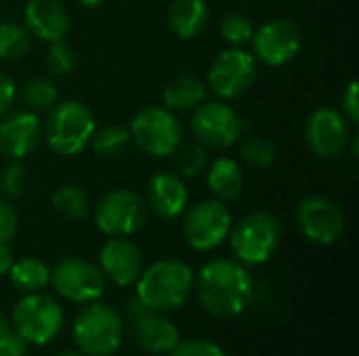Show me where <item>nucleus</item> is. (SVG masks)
<instances>
[{
	"instance_id": "nucleus-1",
	"label": "nucleus",
	"mask_w": 359,
	"mask_h": 356,
	"mask_svg": "<svg viewBox=\"0 0 359 356\" xmlns=\"http://www.w3.org/2000/svg\"><path fill=\"white\" fill-rule=\"evenodd\" d=\"M194 290L206 313L217 319H233L252 302L255 281L242 262L215 258L194 277Z\"/></svg>"
},
{
	"instance_id": "nucleus-2",
	"label": "nucleus",
	"mask_w": 359,
	"mask_h": 356,
	"mask_svg": "<svg viewBox=\"0 0 359 356\" xmlns=\"http://www.w3.org/2000/svg\"><path fill=\"white\" fill-rule=\"evenodd\" d=\"M194 271L189 264L172 258L158 260L143 269L135 283L137 300L151 311L172 313L187 304L194 292Z\"/></svg>"
},
{
	"instance_id": "nucleus-3",
	"label": "nucleus",
	"mask_w": 359,
	"mask_h": 356,
	"mask_svg": "<svg viewBox=\"0 0 359 356\" xmlns=\"http://www.w3.org/2000/svg\"><path fill=\"white\" fill-rule=\"evenodd\" d=\"M95 115L82 101H63L50 107L42 124L46 145L63 157H74L90 145L95 134Z\"/></svg>"
},
{
	"instance_id": "nucleus-4",
	"label": "nucleus",
	"mask_w": 359,
	"mask_h": 356,
	"mask_svg": "<svg viewBox=\"0 0 359 356\" xmlns=\"http://www.w3.org/2000/svg\"><path fill=\"white\" fill-rule=\"evenodd\" d=\"M72 338L86 356H111L122 344L124 319L111 304L88 302L74 319Z\"/></svg>"
},
{
	"instance_id": "nucleus-5",
	"label": "nucleus",
	"mask_w": 359,
	"mask_h": 356,
	"mask_svg": "<svg viewBox=\"0 0 359 356\" xmlns=\"http://www.w3.org/2000/svg\"><path fill=\"white\" fill-rule=\"evenodd\" d=\"M227 239L238 262L244 266L265 264L280 248L282 222L273 212H250L236 227H231Z\"/></svg>"
},
{
	"instance_id": "nucleus-6",
	"label": "nucleus",
	"mask_w": 359,
	"mask_h": 356,
	"mask_svg": "<svg viewBox=\"0 0 359 356\" xmlns=\"http://www.w3.org/2000/svg\"><path fill=\"white\" fill-rule=\"evenodd\" d=\"M133 143L151 157H172L183 143V124L164 105H149L135 113L128 126Z\"/></svg>"
},
{
	"instance_id": "nucleus-7",
	"label": "nucleus",
	"mask_w": 359,
	"mask_h": 356,
	"mask_svg": "<svg viewBox=\"0 0 359 356\" xmlns=\"http://www.w3.org/2000/svg\"><path fill=\"white\" fill-rule=\"evenodd\" d=\"M11 323L25 344L44 346L59 336L63 327V308L53 296L42 292L23 294L13 306Z\"/></svg>"
},
{
	"instance_id": "nucleus-8",
	"label": "nucleus",
	"mask_w": 359,
	"mask_h": 356,
	"mask_svg": "<svg viewBox=\"0 0 359 356\" xmlns=\"http://www.w3.org/2000/svg\"><path fill=\"white\" fill-rule=\"evenodd\" d=\"M147 220V204L133 189L105 193L95 208V225L107 237H130Z\"/></svg>"
},
{
	"instance_id": "nucleus-9",
	"label": "nucleus",
	"mask_w": 359,
	"mask_h": 356,
	"mask_svg": "<svg viewBox=\"0 0 359 356\" xmlns=\"http://www.w3.org/2000/svg\"><path fill=\"white\" fill-rule=\"evenodd\" d=\"M233 227L227 204L219 199H204L185 210L183 235L196 252H210L225 243Z\"/></svg>"
},
{
	"instance_id": "nucleus-10",
	"label": "nucleus",
	"mask_w": 359,
	"mask_h": 356,
	"mask_svg": "<svg viewBox=\"0 0 359 356\" xmlns=\"http://www.w3.org/2000/svg\"><path fill=\"white\" fill-rule=\"evenodd\" d=\"M259 76V61L244 46H231L217 55L208 67V88L223 101L242 97Z\"/></svg>"
},
{
	"instance_id": "nucleus-11",
	"label": "nucleus",
	"mask_w": 359,
	"mask_h": 356,
	"mask_svg": "<svg viewBox=\"0 0 359 356\" xmlns=\"http://www.w3.org/2000/svg\"><path fill=\"white\" fill-rule=\"evenodd\" d=\"M189 128L196 143L206 149H229L240 141L244 124L231 105L223 101H204L194 109Z\"/></svg>"
},
{
	"instance_id": "nucleus-12",
	"label": "nucleus",
	"mask_w": 359,
	"mask_h": 356,
	"mask_svg": "<svg viewBox=\"0 0 359 356\" xmlns=\"http://www.w3.org/2000/svg\"><path fill=\"white\" fill-rule=\"evenodd\" d=\"M105 281L107 279L97 264L78 256H67L50 269L48 285H53V290L69 302L88 304L103 296Z\"/></svg>"
},
{
	"instance_id": "nucleus-13",
	"label": "nucleus",
	"mask_w": 359,
	"mask_h": 356,
	"mask_svg": "<svg viewBox=\"0 0 359 356\" xmlns=\"http://www.w3.org/2000/svg\"><path fill=\"white\" fill-rule=\"evenodd\" d=\"M252 55L267 67L288 65L303 46V31L290 19H271L259 25L252 34Z\"/></svg>"
},
{
	"instance_id": "nucleus-14",
	"label": "nucleus",
	"mask_w": 359,
	"mask_h": 356,
	"mask_svg": "<svg viewBox=\"0 0 359 356\" xmlns=\"http://www.w3.org/2000/svg\"><path fill=\"white\" fill-rule=\"evenodd\" d=\"M297 225L309 241L318 245H332L345 233L343 208L326 195H307L297 206Z\"/></svg>"
},
{
	"instance_id": "nucleus-15",
	"label": "nucleus",
	"mask_w": 359,
	"mask_h": 356,
	"mask_svg": "<svg viewBox=\"0 0 359 356\" xmlns=\"http://www.w3.org/2000/svg\"><path fill=\"white\" fill-rule=\"evenodd\" d=\"M351 122L332 107H318L305 124V141L311 153L322 159H337L349 151Z\"/></svg>"
},
{
	"instance_id": "nucleus-16",
	"label": "nucleus",
	"mask_w": 359,
	"mask_h": 356,
	"mask_svg": "<svg viewBox=\"0 0 359 356\" xmlns=\"http://www.w3.org/2000/svg\"><path fill=\"white\" fill-rule=\"evenodd\" d=\"M126 323L139 348L149 355H168L181 340L177 325L166 317V313L151 311L137 298L128 302Z\"/></svg>"
},
{
	"instance_id": "nucleus-17",
	"label": "nucleus",
	"mask_w": 359,
	"mask_h": 356,
	"mask_svg": "<svg viewBox=\"0 0 359 356\" xmlns=\"http://www.w3.org/2000/svg\"><path fill=\"white\" fill-rule=\"evenodd\" d=\"M42 122L38 113L23 109V111H8L0 118V153L6 159L21 162L42 141Z\"/></svg>"
},
{
	"instance_id": "nucleus-18",
	"label": "nucleus",
	"mask_w": 359,
	"mask_h": 356,
	"mask_svg": "<svg viewBox=\"0 0 359 356\" xmlns=\"http://www.w3.org/2000/svg\"><path fill=\"white\" fill-rule=\"evenodd\" d=\"M99 269L118 287L137 283L145 269L143 252L126 237H111L99 252Z\"/></svg>"
},
{
	"instance_id": "nucleus-19",
	"label": "nucleus",
	"mask_w": 359,
	"mask_h": 356,
	"mask_svg": "<svg viewBox=\"0 0 359 356\" xmlns=\"http://www.w3.org/2000/svg\"><path fill=\"white\" fill-rule=\"evenodd\" d=\"M21 23L29 36L44 42H57L67 36L72 19L59 0H27Z\"/></svg>"
},
{
	"instance_id": "nucleus-20",
	"label": "nucleus",
	"mask_w": 359,
	"mask_h": 356,
	"mask_svg": "<svg viewBox=\"0 0 359 356\" xmlns=\"http://www.w3.org/2000/svg\"><path fill=\"white\" fill-rule=\"evenodd\" d=\"M145 204L164 220H175L183 216L189 208V191L185 180L175 172L154 174L147 183Z\"/></svg>"
},
{
	"instance_id": "nucleus-21",
	"label": "nucleus",
	"mask_w": 359,
	"mask_h": 356,
	"mask_svg": "<svg viewBox=\"0 0 359 356\" xmlns=\"http://www.w3.org/2000/svg\"><path fill=\"white\" fill-rule=\"evenodd\" d=\"M210 19V8L206 0H172L168 8V25L181 40L198 38Z\"/></svg>"
},
{
	"instance_id": "nucleus-22",
	"label": "nucleus",
	"mask_w": 359,
	"mask_h": 356,
	"mask_svg": "<svg viewBox=\"0 0 359 356\" xmlns=\"http://www.w3.org/2000/svg\"><path fill=\"white\" fill-rule=\"evenodd\" d=\"M206 185L212 191L215 199L223 204H231L242 197L244 193V174L236 159L231 157H217L208 164Z\"/></svg>"
},
{
	"instance_id": "nucleus-23",
	"label": "nucleus",
	"mask_w": 359,
	"mask_h": 356,
	"mask_svg": "<svg viewBox=\"0 0 359 356\" xmlns=\"http://www.w3.org/2000/svg\"><path fill=\"white\" fill-rule=\"evenodd\" d=\"M206 101V82L198 76L183 73L164 86L162 103L170 111H194Z\"/></svg>"
},
{
	"instance_id": "nucleus-24",
	"label": "nucleus",
	"mask_w": 359,
	"mask_h": 356,
	"mask_svg": "<svg viewBox=\"0 0 359 356\" xmlns=\"http://www.w3.org/2000/svg\"><path fill=\"white\" fill-rule=\"evenodd\" d=\"M11 285L21 294H36L48 287L50 283V269L34 256H25L13 262L8 271Z\"/></svg>"
},
{
	"instance_id": "nucleus-25",
	"label": "nucleus",
	"mask_w": 359,
	"mask_h": 356,
	"mask_svg": "<svg viewBox=\"0 0 359 356\" xmlns=\"http://www.w3.org/2000/svg\"><path fill=\"white\" fill-rule=\"evenodd\" d=\"M130 143H133V138H130L128 128L118 126V124H111V126H105L101 130H95V134L90 138L93 151L99 157H103V159H118V157H122L128 151Z\"/></svg>"
},
{
	"instance_id": "nucleus-26",
	"label": "nucleus",
	"mask_w": 359,
	"mask_h": 356,
	"mask_svg": "<svg viewBox=\"0 0 359 356\" xmlns=\"http://www.w3.org/2000/svg\"><path fill=\"white\" fill-rule=\"evenodd\" d=\"M57 99H59V90H57L55 82L48 78H32L21 88V101L34 113L50 111V107L57 103Z\"/></svg>"
},
{
	"instance_id": "nucleus-27",
	"label": "nucleus",
	"mask_w": 359,
	"mask_h": 356,
	"mask_svg": "<svg viewBox=\"0 0 359 356\" xmlns=\"http://www.w3.org/2000/svg\"><path fill=\"white\" fill-rule=\"evenodd\" d=\"M50 204L67 220H82L90 212L88 195L84 193V189H80L76 185H65L59 191H55Z\"/></svg>"
},
{
	"instance_id": "nucleus-28",
	"label": "nucleus",
	"mask_w": 359,
	"mask_h": 356,
	"mask_svg": "<svg viewBox=\"0 0 359 356\" xmlns=\"http://www.w3.org/2000/svg\"><path fill=\"white\" fill-rule=\"evenodd\" d=\"M32 36L17 21H0V61H15L23 57L29 48Z\"/></svg>"
},
{
	"instance_id": "nucleus-29",
	"label": "nucleus",
	"mask_w": 359,
	"mask_h": 356,
	"mask_svg": "<svg viewBox=\"0 0 359 356\" xmlns=\"http://www.w3.org/2000/svg\"><path fill=\"white\" fill-rule=\"evenodd\" d=\"M175 155V168L181 178H196L208 168V149L200 143L179 145Z\"/></svg>"
},
{
	"instance_id": "nucleus-30",
	"label": "nucleus",
	"mask_w": 359,
	"mask_h": 356,
	"mask_svg": "<svg viewBox=\"0 0 359 356\" xmlns=\"http://www.w3.org/2000/svg\"><path fill=\"white\" fill-rule=\"evenodd\" d=\"M276 157H278L276 145L271 141H267L265 136H248L240 145V159L255 170L271 168Z\"/></svg>"
},
{
	"instance_id": "nucleus-31",
	"label": "nucleus",
	"mask_w": 359,
	"mask_h": 356,
	"mask_svg": "<svg viewBox=\"0 0 359 356\" xmlns=\"http://www.w3.org/2000/svg\"><path fill=\"white\" fill-rule=\"evenodd\" d=\"M219 34L231 46H244V44H250L255 25L242 13H229L219 21Z\"/></svg>"
},
{
	"instance_id": "nucleus-32",
	"label": "nucleus",
	"mask_w": 359,
	"mask_h": 356,
	"mask_svg": "<svg viewBox=\"0 0 359 356\" xmlns=\"http://www.w3.org/2000/svg\"><path fill=\"white\" fill-rule=\"evenodd\" d=\"M27 191V174H25V168L19 164V162H13L6 164L2 170H0V193L4 199L8 201H15L19 197H23Z\"/></svg>"
},
{
	"instance_id": "nucleus-33",
	"label": "nucleus",
	"mask_w": 359,
	"mask_h": 356,
	"mask_svg": "<svg viewBox=\"0 0 359 356\" xmlns=\"http://www.w3.org/2000/svg\"><path fill=\"white\" fill-rule=\"evenodd\" d=\"M46 67L57 78L72 73L74 67H76V50H74V46H69L65 40L50 42V46L46 50Z\"/></svg>"
},
{
	"instance_id": "nucleus-34",
	"label": "nucleus",
	"mask_w": 359,
	"mask_h": 356,
	"mask_svg": "<svg viewBox=\"0 0 359 356\" xmlns=\"http://www.w3.org/2000/svg\"><path fill=\"white\" fill-rule=\"evenodd\" d=\"M25 355H27V344L19 338L11 319H6L4 313H0V356Z\"/></svg>"
},
{
	"instance_id": "nucleus-35",
	"label": "nucleus",
	"mask_w": 359,
	"mask_h": 356,
	"mask_svg": "<svg viewBox=\"0 0 359 356\" xmlns=\"http://www.w3.org/2000/svg\"><path fill=\"white\" fill-rule=\"evenodd\" d=\"M168 356H225L223 348L210 340H179Z\"/></svg>"
},
{
	"instance_id": "nucleus-36",
	"label": "nucleus",
	"mask_w": 359,
	"mask_h": 356,
	"mask_svg": "<svg viewBox=\"0 0 359 356\" xmlns=\"http://www.w3.org/2000/svg\"><path fill=\"white\" fill-rule=\"evenodd\" d=\"M19 229V216L8 199L0 197V243H8Z\"/></svg>"
},
{
	"instance_id": "nucleus-37",
	"label": "nucleus",
	"mask_w": 359,
	"mask_h": 356,
	"mask_svg": "<svg viewBox=\"0 0 359 356\" xmlns=\"http://www.w3.org/2000/svg\"><path fill=\"white\" fill-rule=\"evenodd\" d=\"M341 113L351 122L359 124V82L351 80L341 97Z\"/></svg>"
},
{
	"instance_id": "nucleus-38",
	"label": "nucleus",
	"mask_w": 359,
	"mask_h": 356,
	"mask_svg": "<svg viewBox=\"0 0 359 356\" xmlns=\"http://www.w3.org/2000/svg\"><path fill=\"white\" fill-rule=\"evenodd\" d=\"M15 99H17V86L13 78L0 71V118H4L13 109Z\"/></svg>"
},
{
	"instance_id": "nucleus-39",
	"label": "nucleus",
	"mask_w": 359,
	"mask_h": 356,
	"mask_svg": "<svg viewBox=\"0 0 359 356\" xmlns=\"http://www.w3.org/2000/svg\"><path fill=\"white\" fill-rule=\"evenodd\" d=\"M13 262H15L13 250L8 248V243H0V277L8 275V271H11Z\"/></svg>"
},
{
	"instance_id": "nucleus-40",
	"label": "nucleus",
	"mask_w": 359,
	"mask_h": 356,
	"mask_svg": "<svg viewBox=\"0 0 359 356\" xmlns=\"http://www.w3.org/2000/svg\"><path fill=\"white\" fill-rule=\"evenodd\" d=\"M82 6H86V8H95V6H99V4H103V0H78Z\"/></svg>"
},
{
	"instance_id": "nucleus-41",
	"label": "nucleus",
	"mask_w": 359,
	"mask_h": 356,
	"mask_svg": "<svg viewBox=\"0 0 359 356\" xmlns=\"http://www.w3.org/2000/svg\"><path fill=\"white\" fill-rule=\"evenodd\" d=\"M59 356H86V355L78 350V353H63V355H59Z\"/></svg>"
},
{
	"instance_id": "nucleus-42",
	"label": "nucleus",
	"mask_w": 359,
	"mask_h": 356,
	"mask_svg": "<svg viewBox=\"0 0 359 356\" xmlns=\"http://www.w3.org/2000/svg\"><path fill=\"white\" fill-rule=\"evenodd\" d=\"M242 2H250V0H242Z\"/></svg>"
}]
</instances>
